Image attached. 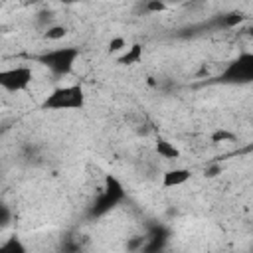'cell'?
<instances>
[{
	"instance_id": "cell-1",
	"label": "cell",
	"mask_w": 253,
	"mask_h": 253,
	"mask_svg": "<svg viewBox=\"0 0 253 253\" xmlns=\"http://www.w3.org/2000/svg\"><path fill=\"white\" fill-rule=\"evenodd\" d=\"M126 200V190L123 186V182L113 176V174H107L105 176V182H103V190L97 194V198L87 206V211H85V217L87 219H99V217H105L109 211H113L121 202Z\"/></svg>"
},
{
	"instance_id": "cell-2",
	"label": "cell",
	"mask_w": 253,
	"mask_h": 253,
	"mask_svg": "<svg viewBox=\"0 0 253 253\" xmlns=\"http://www.w3.org/2000/svg\"><path fill=\"white\" fill-rule=\"evenodd\" d=\"M253 81V53L241 51L217 75L208 79V85H247Z\"/></svg>"
},
{
	"instance_id": "cell-3",
	"label": "cell",
	"mask_w": 253,
	"mask_h": 253,
	"mask_svg": "<svg viewBox=\"0 0 253 253\" xmlns=\"http://www.w3.org/2000/svg\"><path fill=\"white\" fill-rule=\"evenodd\" d=\"M79 55H81L79 47H75V45H63V47L45 49V51L38 53L34 59L38 63H42L43 67H47L53 77H65V75H69L73 71V65H75V61H77Z\"/></svg>"
},
{
	"instance_id": "cell-4",
	"label": "cell",
	"mask_w": 253,
	"mask_h": 253,
	"mask_svg": "<svg viewBox=\"0 0 253 253\" xmlns=\"http://www.w3.org/2000/svg\"><path fill=\"white\" fill-rule=\"evenodd\" d=\"M85 107L83 85H63L53 89L42 103L43 111H81Z\"/></svg>"
},
{
	"instance_id": "cell-5",
	"label": "cell",
	"mask_w": 253,
	"mask_h": 253,
	"mask_svg": "<svg viewBox=\"0 0 253 253\" xmlns=\"http://www.w3.org/2000/svg\"><path fill=\"white\" fill-rule=\"evenodd\" d=\"M34 71L28 65H16L8 69H0V89L8 93H22L32 85Z\"/></svg>"
},
{
	"instance_id": "cell-6",
	"label": "cell",
	"mask_w": 253,
	"mask_h": 253,
	"mask_svg": "<svg viewBox=\"0 0 253 253\" xmlns=\"http://www.w3.org/2000/svg\"><path fill=\"white\" fill-rule=\"evenodd\" d=\"M146 241L140 253H164L168 239H170V229L162 223H152L148 225V231L144 233Z\"/></svg>"
},
{
	"instance_id": "cell-7",
	"label": "cell",
	"mask_w": 253,
	"mask_h": 253,
	"mask_svg": "<svg viewBox=\"0 0 253 253\" xmlns=\"http://www.w3.org/2000/svg\"><path fill=\"white\" fill-rule=\"evenodd\" d=\"M243 20H245V16H243L241 12H237V10H233V12H225V14L213 16V18L206 24V28H213V30H231V28L239 26Z\"/></svg>"
},
{
	"instance_id": "cell-8",
	"label": "cell",
	"mask_w": 253,
	"mask_h": 253,
	"mask_svg": "<svg viewBox=\"0 0 253 253\" xmlns=\"http://www.w3.org/2000/svg\"><path fill=\"white\" fill-rule=\"evenodd\" d=\"M190 178H192V170H188V168H170L162 174V188L184 186Z\"/></svg>"
},
{
	"instance_id": "cell-9",
	"label": "cell",
	"mask_w": 253,
	"mask_h": 253,
	"mask_svg": "<svg viewBox=\"0 0 253 253\" xmlns=\"http://www.w3.org/2000/svg\"><path fill=\"white\" fill-rule=\"evenodd\" d=\"M142 55H144V45L142 43H132L117 57V63L119 65H136V63H140Z\"/></svg>"
},
{
	"instance_id": "cell-10",
	"label": "cell",
	"mask_w": 253,
	"mask_h": 253,
	"mask_svg": "<svg viewBox=\"0 0 253 253\" xmlns=\"http://www.w3.org/2000/svg\"><path fill=\"white\" fill-rule=\"evenodd\" d=\"M83 251H85V245H83L81 235H77V233H65L61 237L57 253H83Z\"/></svg>"
},
{
	"instance_id": "cell-11",
	"label": "cell",
	"mask_w": 253,
	"mask_h": 253,
	"mask_svg": "<svg viewBox=\"0 0 253 253\" xmlns=\"http://www.w3.org/2000/svg\"><path fill=\"white\" fill-rule=\"evenodd\" d=\"M154 150H156V154L160 156V158H166V160H176V158H180V150L170 142V140H166V138H156V142H154Z\"/></svg>"
},
{
	"instance_id": "cell-12",
	"label": "cell",
	"mask_w": 253,
	"mask_h": 253,
	"mask_svg": "<svg viewBox=\"0 0 253 253\" xmlns=\"http://www.w3.org/2000/svg\"><path fill=\"white\" fill-rule=\"evenodd\" d=\"M0 253H28V249L18 235H10L6 241L0 243Z\"/></svg>"
},
{
	"instance_id": "cell-13",
	"label": "cell",
	"mask_w": 253,
	"mask_h": 253,
	"mask_svg": "<svg viewBox=\"0 0 253 253\" xmlns=\"http://www.w3.org/2000/svg\"><path fill=\"white\" fill-rule=\"evenodd\" d=\"M67 36V28L61 26V24H51L49 28L43 30V38L49 40V42H57V40H63Z\"/></svg>"
},
{
	"instance_id": "cell-14",
	"label": "cell",
	"mask_w": 253,
	"mask_h": 253,
	"mask_svg": "<svg viewBox=\"0 0 253 253\" xmlns=\"http://www.w3.org/2000/svg\"><path fill=\"white\" fill-rule=\"evenodd\" d=\"M144 241H146L144 235H132V237L126 239V245L125 247H126L128 253H140L142 247H144Z\"/></svg>"
},
{
	"instance_id": "cell-15",
	"label": "cell",
	"mask_w": 253,
	"mask_h": 253,
	"mask_svg": "<svg viewBox=\"0 0 253 253\" xmlns=\"http://www.w3.org/2000/svg\"><path fill=\"white\" fill-rule=\"evenodd\" d=\"M126 47H128V45H126V40H125V38H121V36L111 38V40H109V43H107L109 53H119V51H123V49H126Z\"/></svg>"
},
{
	"instance_id": "cell-16",
	"label": "cell",
	"mask_w": 253,
	"mask_h": 253,
	"mask_svg": "<svg viewBox=\"0 0 253 253\" xmlns=\"http://www.w3.org/2000/svg\"><path fill=\"white\" fill-rule=\"evenodd\" d=\"M229 140H235V132L227 128H217L211 132V142H229Z\"/></svg>"
},
{
	"instance_id": "cell-17",
	"label": "cell",
	"mask_w": 253,
	"mask_h": 253,
	"mask_svg": "<svg viewBox=\"0 0 253 253\" xmlns=\"http://www.w3.org/2000/svg\"><path fill=\"white\" fill-rule=\"evenodd\" d=\"M140 10L146 12V14H156V12H164L166 10V4L164 2H158V0H152V2L140 4Z\"/></svg>"
},
{
	"instance_id": "cell-18",
	"label": "cell",
	"mask_w": 253,
	"mask_h": 253,
	"mask_svg": "<svg viewBox=\"0 0 253 253\" xmlns=\"http://www.w3.org/2000/svg\"><path fill=\"white\" fill-rule=\"evenodd\" d=\"M10 221H12V210H10V206L6 202L0 200V229L10 225Z\"/></svg>"
},
{
	"instance_id": "cell-19",
	"label": "cell",
	"mask_w": 253,
	"mask_h": 253,
	"mask_svg": "<svg viewBox=\"0 0 253 253\" xmlns=\"http://www.w3.org/2000/svg\"><path fill=\"white\" fill-rule=\"evenodd\" d=\"M221 170H223L221 164H217V162H210V164H206V168H204V176H206V178H215V176L221 174Z\"/></svg>"
},
{
	"instance_id": "cell-20",
	"label": "cell",
	"mask_w": 253,
	"mask_h": 253,
	"mask_svg": "<svg viewBox=\"0 0 253 253\" xmlns=\"http://www.w3.org/2000/svg\"><path fill=\"white\" fill-rule=\"evenodd\" d=\"M0 107H2V97H0Z\"/></svg>"
},
{
	"instance_id": "cell-21",
	"label": "cell",
	"mask_w": 253,
	"mask_h": 253,
	"mask_svg": "<svg viewBox=\"0 0 253 253\" xmlns=\"http://www.w3.org/2000/svg\"><path fill=\"white\" fill-rule=\"evenodd\" d=\"M0 8H2V4H0Z\"/></svg>"
}]
</instances>
